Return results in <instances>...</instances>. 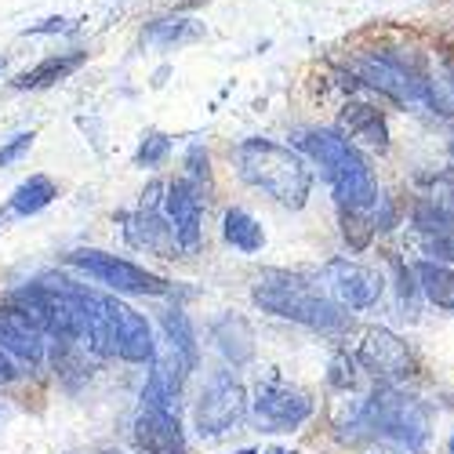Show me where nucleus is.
I'll use <instances>...</instances> for the list:
<instances>
[{"label": "nucleus", "instance_id": "nucleus-25", "mask_svg": "<svg viewBox=\"0 0 454 454\" xmlns=\"http://www.w3.org/2000/svg\"><path fill=\"white\" fill-rule=\"evenodd\" d=\"M59 197V189L48 175H29L19 189H15V197H12V211L15 215H36V211H44L51 200Z\"/></svg>", "mask_w": 454, "mask_h": 454}, {"label": "nucleus", "instance_id": "nucleus-27", "mask_svg": "<svg viewBox=\"0 0 454 454\" xmlns=\"http://www.w3.org/2000/svg\"><path fill=\"white\" fill-rule=\"evenodd\" d=\"M164 331H168V342L182 353V360L189 367H197L200 353H197V331H193V324H189V317L182 309H168L164 313Z\"/></svg>", "mask_w": 454, "mask_h": 454}, {"label": "nucleus", "instance_id": "nucleus-4", "mask_svg": "<svg viewBox=\"0 0 454 454\" xmlns=\"http://www.w3.org/2000/svg\"><path fill=\"white\" fill-rule=\"evenodd\" d=\"M364 422L386 440H396L407 450H422L429 440V407L396 389H378L364 403Z\"/></svg>", "mask_w": 454, "mask_h": 454}, {"label": "nucleus", "instance_id": "nucleus-14", "mask_svg": "<svg viewBox=\"0 0 454 454\" xmlns=\"http://www.w3.org/2000/svg\"><path fill=\"white\" fill-rule=\"evenodd\" d=\"M135 443L142 454H185V436L178 426V414L142 407L135 419Z\"/></svg>", "mask_w": 454, "mask_h": 454}, {"label": "nucleus", "instance_id": "nucleus-28", "mask_svg": "<svg viewBox=\"0 0 454 454\" xmlns=\"http://www.w3.org/2000/svg\"><path fill=\"white\" fill-rule=\"evenodd\" d=\"M342 237L353 251H364L374 237V222H367L360 207H342Z\"/></svg>", "mask_w": 454, "mask_h": 454}, {"label": "nucleus", "instance_id": "nucleus-5", "mask_svg": "<svg viewBox=\"0 0 454 454\" xmlns=\"http://www.w3.org/2000/svg\"><path fill=\"white\" fill-rule=\"evenodd\" d=\"M66 262L117 294H168L171 291V284L164 277L135 266L128 258L106 254V251H73V254H66Z\"/></svg>", "mask_w": 454, "mask_h": 454}, {"label": "nucleus", "instance_id": "nucleus-20", "mask_svg": "<svg viewBox=\"0 0 454 454\" xmlns=\"http://www.w3.org/2000/svg\"><path fill=\"white\" fill-rule=\"evenodd\" d=\"M88 62V51H66V55H48L44 62H36L33 69L19 73L15 88L19 91H36V88H51L59 81H66L69 73H77Z\"/></svg>", "mask_w": 454, "mask_h": 454}, {"label": "nucleus", "instance_id": "nucleus-8", "mask_svg": "<svg viewBox=\"0 0 454 454\" xmlns=\"http://www.w3.org/2000/svg\"><path fill=\"white\" fill-rule=\"evenodd\" d=\"M313 414V400L309 393H301L294 386H280V382H266L254 389V419L266 433H287L298 429Z\"/></svg>", "mask_w": 454, "mask_h": 454}, {"label": "nucleus", "instance_id": "nucleus-30", "mask_svg": "<svg viewBox=\"0 0 454 454\" xmlns=\"http://www.w3.org/2000/svg\"><path fill=\"white\" fill-rule=\"evenodd\" d=\"M33 131H22V135H15L8 145H0V168H12L15 160H22L26 153H29V145H33Z\"/></svg>", "mask_w": 454, "mask_h": 454}, {"label": "nucleus", "instance_id": "nucleus-37", "mask_svg": "<svg viewBox=\"0 0 454 454\" xmlns=\"http://www.w3.org/2000/svg\"><path fill=\"white\" fill-rule=\"evenodd\" d=\"M277 454H287V450H277Z\"/></svg>", "mask_w": 454, "mask_h": 454}, {"label": "nucleus", "instance_id": "nucleus-15", "mask_svg": "<svg viewBox=\"0 0 454 454\" xmlns=\"http://www.w3.org/2000/svg\"><path fill=\"white\" fill-rule=\"evenodd\" d=\"M113 320H117V356H124L128 364H149L157 356L153 327L142 313L113 298Z\"/></svg>", "mask_w": 454, "mask_h": 454}, {"label": "nucleus", "instance_id": "nucleus-2", "mask_svg": "<svg viewBox=\"0 0 454 454\" xmlns=\"http://www.w3.org/2000/svg\"><path fill=\"white\" fill-rule=\"evenodd\" d=\"M298 149H306V153L324 168V178L331 182L342 207L367 211L378 200V182H374L367 160L338 131H301Z\"/></svg>", "mask_w": 454, "mask_h": 454}, {"label": "nucleus", "instance_id": "nucleus-36", "mask_svg": "<svg viewBox=\"0 0 454 454\" xmlns=\"http://www.w3.org/2000/svg\"><path fill=\"white\" fill-rule=\"evenodd\" d=\"M450 454H454V440H450Z\"/></svg>", "mask_w": 454, "mask_h": 454}, {"label": "nucleus", "instance_id": "nucleus-17", "mask_svg": "<svg viewBox=\"0 0 454 454\" xmlns=\"http://www.w3.org/2000/svg\"><path fill=\"white\" fill-rule=\"evenodd\" d=\"M414 230H419L422 244L429 254L454 262V215L440 204H419L414 207Z\"/></svg>", "mask_w": 454, "mask_h": 454}, {"label": "nucleus", "instance_id": "nucleus-1", "mask_svg": "<svg viewBox=\"0 0 454 454\" xmlns=\"http://www.w3.org/2000/svg\"><path fill=\"white\" fill-rule=\"evenodd\" d=\"M237 168L240 178L262 193H270L284 207H301L309 200L313 189V171L301 164L298 153L270 142V138H247L237 145Z\"/></svg>", "mask_w": 454, "mask_h": 454}, {"label": "nucleus", "instance_id": "nucleus-22", "mask_svg": "<svg viewBox=\"0 0 454 454\" xmlns=\"http://www.w3.org/2000/svg\"><path fill=\"white\" fill-rule=\"evenodd\" d=\"M8 306H15L36 331H41V334L51 331V294H48L44 284H26V287L12 291Z\"/></svg>", "mask_w": 454, "mask_h": 454}, {"label": "nucleus", "instance_id": "nucleus-6", "mask_svg": "<svg viewBox=\"0 0 454 454\" xmlns=\"http://www.w3.org/2000/svg\"><path fill=\"white\" fill-rule=\"evenodd\" d=\"M244 414H247V393H244V386L237 382L230 371L211 374V382L204 386V393L197 400V411H193L200 436H222V433H230L233 426H240Z\"/></svg>", "mask_w": 454, "mask_h": 454}, {"label": "nucleus", "instance_id": "nucleus-32", "mask_svg": "<svg viewBox=\"0 0 454 454\" xmlns=\"http://www.w3.org/2000/svg\"><path fill=\"white\" fill-rule=\"evenodd\" d=\"M331 386H334V389H349V386H353V364H349L346 356H338V360L331 364Z\"/></svg>", "mask_w": 454, "mask_h": 454}, {"label": "nucleus", "instance_id": "nucleus-10", "mask_svg": "<svg viewBox=\"0 0 454 454\" xmlns=\"http://www.w3.org/2000/svg\"><path fill=\"white\" fill-rule=\"evenodd\" d=\"M193 371L182 353L168 342L164 356L153 360V374H149V382L142 389V407H153V411H164V414H178V396H182V382L185 374Z\"/></svg>", "mask_w": 454, "mask_h": 454}, {"label": "nucleus", "instance_id": "nucleus-31", "mask_svg": "<svg viewBox=\"0 0 454 454\" xmlns=\"http://www.w3.org/2000/svg\"><path fill=\"white\" fill-rule=\"evenodd\" d=\"M185 168H189V178L211 182V160H207V149H204V145H193V149H189Z\"/></svg>", "mask_w": 454, "mask_h": 454}, {"label": "nucleus", "instance_id": "nucleus-7", "mask_svg": "<svg viewBox=\"0 0 454 454\" xmlns=\"http://www.w3.org/2000/svg\"><path fill=\"white\" fill-rule=\"evenodd\" d=\"M353 69H356V77L367 88L389 95L393 102H403L407 106V102H429L433 98L429 88H426V81H422V73L419 69H407V62L396 59V55H389V59L364 55V59L353 62Z\"/></svg>", "mask_w": 454, "mask_h": 454}, {"label": "nucleus", "instance_id": "nucleus-34", "mask_svg": "<svg viewBox=\"0 0 454 454\" xmlns=\"http://www.w3.org/2000/svg\"><path fill=\"white\" fill-rule=\"evenodd\" d=\"M66 29H73L66 19H48V22H41V26H29L26 33H66Z\"/></svg>", "mask_w": 454, "mask_h": 454}, {"label": "nucleus", "instance_id": "nucleus-38", "mask_svg": "<svg viewBox=\"0 0 454 454\" xmlns=\"http://www.w3.org/2000/svg\"><path fill=\"white\" fill-rule=\"evenodd\" d=\"M0 66H4V62H0Z\"/></svg>", "mask_w": 454, "mask_h": 454}, {"label": "nucleus", "instance_id": "nucleus-24", "mask_svg": "<svg viewBox=\"0 0 454 454\" xmlns=\"http://www.w3.org/2000/svg\"><path fill=\"white\" fill-rule=\"evenodd\" d=\"M419 273V284L426 291V298L440 309H454V270L440 266V262H419L414 266Z\"/></svg>", "mask_w": 454, "mask_h": 454}, {"label": "nucleus", "instance_id": "nucleus-18", "mask_svg": "<svg viewBox=\"0 0 454 454\" xmlns=\"http://www.w3.org/2000/svg\"><path fill=\"white\" fill-rule=\"evenodd\" d=\"M128 240H131L135 247H145V251L164 254V258H175L171 251L178 247L175 230L157 215V207H142V211L131 218V225H128Z\"/></svg>", "mask_w": 454, "mask_h": 454}, {"label": "nucleus", "instance_id": "nucleus-11", "mask_svg": "<svg viewBox=\"0 0 454 454\" xmlns=\"http://www.w3.org/2000/svg\"><path fill=\"white\" fill-rule=\"evenodd\" d=\"M356 360H360L374 378H403V374H411V367H414L407 346L400 342L393 331H386V327H371V331L364 334Z\"/></svg>", "mask_w": 454, "mask_h": 454}, {"label": "nucleus", "instance_id": "nucleus-13", "mask_svg": "<svg viewBox=\"0 0 454 454\" xmlns=\"http://www.w3.org/2000/svg\"><path fill=\"white\" fill-rule=\"evenodd\" d=\"M81 294V313H84V324H81V342L98 353V356H113L117 353V320H113V298L109 294H98V291H84L77 287Z\"/></svg>", "mask_w": 454, "mask_h": 454}, {"label": "nucleus", "instance_id": "nucleus-23", "mask_svg": "<svg viewBox=\"0 0 454 454\" xmlns=\"http://www.w3.org/2000/svg\"><path fill=\"white\" fill-rule=\"evenodd\" d=\"M222 237H225V244H233V247L244 251V254H254V251H262V244H266V233H262V225H258L247 211H240V207L225 211V218H222Z\"/></svg>", "mask_w": 454, "mask_h": 454}, {"label": "nucleus", "instance_id": "nucleus-29", "mask_svg": "<svg viewBox=\"0 0 454 454\" xmlns=\"http://www.w3.org/2000/svg\"><path fill=\"white\" fill-rule=\"evenodd\" d=\"M168 153H171V138L160 135V131H149L138 145V153H135V164L138 168H157V164L168 160Z\"/></svg>", "mask_w": 454, "mask_h": 454}, {"label": "nucleus", "instance_id": "nucleus-12", "mask_svg": "<svg viewBox=\"0 0 454 454\" xmlns=\"http://www.w3.org/2000/svg\"><path fill=\"white\" fill-rule=\"evenodd\" d=\"M164 211H168V222H171V230L178 237V247L185 251H197L200 247V193H197V185L193 182H171L164 189Z\"/></svg>", "mask_w": 454, "mask_h": 454}, {"label": "nucleus", "instance_id": "nucleus-16", "mask_svg": "<svg viewBox=\"0 0 454 454\" xmlns=\"http://www.w3.org/2000/svg\"><path fill=\"white\" fill-rule=\"evenodd\" d=\"M0 349L12 353L15 360L36 367L44 360V338L15 306H0Z\"/></svg>", "mask_w": 454, "mask_h": 454}, {"label": "nucleus", "instance_id": "nucleus-35", "mask_svg": "<svg viewBox=\"0 0 454 454\" xmlns=\"http://www.w3.org/2000/svg\"><path fill=\"white\" fill-rule=\"evenodd\" d=\"M450 157H454V142H450Z\"/></svg>", "mask_w": 454, "mask_h": 454}, {"label": "nucleus", "instance_id": "nucleus-19", "mask_svg": "<svg viewBox=\"0 0 454 454\" xmlns=\"http://www.w3.org/2000/svg\"><path fill=\"white\" fill-rule=\"evenodd\" d=\"M342 128H346L356 142L378 149V153H386V149H389V128H386V117H382V113H378L374 106L349 102V106L342 109Z\"/></svg>", "mask_w": 454, "mask_h": 454}, {"label": "nucleus", "instance_id": "nucleus-21", "mask_svg": "<svg viewBox=\"0 0 454 454\" xmlns=\"http://www.w3.org/2000/svg\"><path fill=\"white\" fill-rule=\"evenodd\" d=\"M211 334H215V342H218V349H222V356H225V360H233V364H247V360L254 356L251 327H247L240 317H222V320L211 327Z\"/></svg>", "mask_w": 454, "mask_h": 454}, {"label": "nucleus", "instance_id": "nucleus-9", "mask_svg": "<svg viewBox=\"0 0 454 454\" xmlns=\"http://www.w3.org/2000/svg\"><path fill=\"white\" fill-rule=\"evenodd\" d=\"M324 280L342 309H367L378 301V294H382V277L367 266H360V262H349V258L327 262Z\"/></svg>", "mask_w": 454, "mask_h": 454}, {"label": "nucleus", "instance_id": "nucleus-26", "mask_svg": "<svg viewBox=\"0 0 454 454\" xmlns=\"http://www.w3.org/2000/svg\"><path fill=\"white\" fill-rule=\"evenodd\" d=\"M200 33H204L200 22L175 15V19H157V22H149V26H145V41H149V44H164V48H171V44H189V41H197Z\"/></svg>", "mask_w": 454, "mask_h": 454}, {"label": "nucleus", "instance_id": "nucleus-33", "mask_svg": "<svg viewBox=\"0 0 454 454\" xmlns=\"http://www.w3.org/2000/svg\"><path fill=\"white\" fill-rule=\"evenodd\" d=\"M15 378H19L15 356H12V353H4V349H0V386H4V382H15Z\"/></svg>", "mask_w": 454, "mask_h": 454}, {"label": "nucleus", "instance_id": "nucleus-3", "mask_svg": "<svg viewBox=\"0 0 454 454\" xmlns=\"http://www.w3.org/2000/svg\"><path fill=\"white\" fill-rule=\"evenodd\" d=\"M254 301L262 309H270L284 320L306 324V327H320V331H334L346 327V313L338 301L317 294L301 277H287V273H266L254 284Z\"/></svg>", "mask_w": 454, "mask_h": 454}]
</instances>
